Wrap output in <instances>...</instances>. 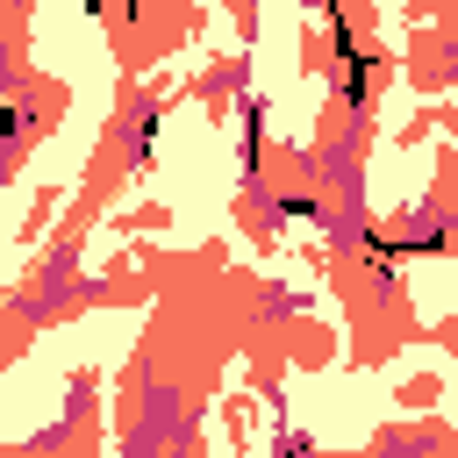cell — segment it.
Instances as JSON below:
<instances>
[{
  "label": "cell",
  "instance_id": "6da1fadb",
  "mask_svg": "<svg viewBox=\"0 0 458 458\" xmlns=\"http://www.w3.org/2000/svg\"><path fill=\"white\" fill-rule=\"evenodd\" d=\"M14 129H21V107H14V100H0V136H14Z\"/></svg>",
  "mask_w": 458,
  "mask_h": 458
}]
</instances>
